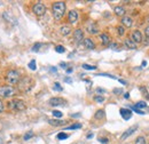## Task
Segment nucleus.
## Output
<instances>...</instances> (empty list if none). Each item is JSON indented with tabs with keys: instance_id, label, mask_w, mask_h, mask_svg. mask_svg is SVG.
<instances>
[{
	"instance_id": "nucleus-1",
	"label": "nucleus",
	"mask_w": 149,
	"mask_h": 144,
	"mask_svg": "<svg viewBox=\"0 0 149 144\" xmlns=\"http://www.w3.org/2000/svg\"><path fill=\"white\" fill-rule=\"evenodd\" d=\"M65 9H67V5L64 1H56L53 4L52 6V12H53V17L56 21H60L64 14H65Z\"/></svg>"
},
{
	"instance_id": "nucleus-2",
	"label": "nucleus",
	"mask_w": 149,
	"mask_h": 144,
	"mask_svg": "<svg viewBox=\"0 0 149 144\" xmlns=\"http://www.w3.org/2000/svg\"><path fill=\"white\" fill-rule=\"evenodd\" d=\"M33 85H35V80L29 78V77H24L23 79H21L17 84V87H19V90L20 92H23V93H27V92H30L32 88H33Z\"/></svg>"
},
{
	"instance_id": "nucleus-3",
	"label": "nucleus",
	"mask_w": 149,
	"mask_h": 144,
	"mask_svg": "<svg viewBox=\"0 0 149 144\" xmlns=\"http://www.w3.org/2000/svg\"><path fill=\"white\" fill-rule=\"evenodd\" d=\"M6 80L11 84V85H17L19 81L21 80V75L20 72L16 70H9L6 75Z\"/></svg>"
},
{
	"instance_id": "nucleus-4",
	"label": "nucleus",
	"mask_w": 149,
	"mask_h": 144,
	"mask_svg": "<svg viewBox=\"0 0 149 144\" xmlns=\"http://www.w3.org/2000/svg\"><path fill=\"white\" fill-rule=\"evenodd\" d=\"M9 108L12 110H15V111H24L27 109V105L25 103L22 101V100H17V98H14L11 103H9Z\"/></svg>"
},
{
	"instance_id": "nucleus-5",
	"label": "nucleus",
	"mask_w": 149,
	"mask_h": 144,
	"mask_svg": "<svg viewBox=\"0 0 149 144\" xmlns=\"http://www.w3.org/2000/svg\"><path fill=\"white\" fill-rule=\"evenodd\" d=\"M14 95H15V89L12 86H3L0 88V97L8 98V97H13Z\"/></svg>"
},
{
	"instance_id": "nucleus-6",
	"label": "nucleus",
	"mask_w": 149,
	"mask_h": 144,
	"mask_svg": "<svg viewBox=\"0 0 149 144\" xmlns=\"http://www.w3.org/2000/svg\"><path fill=\"white\" fill-rule=\"evenodd\" d=\"M32 11L33 13L37 15V16H43L45 13H46V6L43 4V3H36L32 7Z\"/></svg>"
},
{
	"instance_id": "nucleus-7",
	"label": "nucleus",
	"mask_w": 149,
	"mask_h": 144,
	"mask_svg": "<svg viewBox=\"0 0 149 144\" xmlns=\"http://www.w3.org/2000/svg\"><path fill=\"white\" fill-rule=\"evenodd\" d=\"M67 101L63 100L62 97H52L49 101H48V104L51 106H60V105H65Z\"/></svg>"
},
{
	"instance_id": "nucleus-8",
	"label": "nucleus",
	"mask_w": 149,
	"mask_h": 144,
	"mask_svg": "<svg viewBox=\"0 0 149 144\" xmlns=\"http://www.w3.org/2000/svg\"><path fill=\"white\" fill-rule=\"evenodd\" d=\"M136 129H138V125H134V126H131L130 128H127L123 134H122V136H120V139L122 141H124V139H126L127 137H130L132 134H134L135 131H136Z\"/></svg>"
},
{
	"instance_id": "nucleus-9",
	"label": "nucleus",
	"mask_w": 149,
	"mask_h": 144,
	"mask_svg": "<svg viewBox=\"0 0 149 144\" xmlns=\"http://www.w3.org/2000/svg\"><path fill=\"white\" fill-rule=\"evenodd\" d=\"M68 21H69L70 24H74L78 21V13H77V11L73 9V11H70L68 13Z\"/></svg>"
},
{
	"instance_id": "nucleus-10",
	"label": "nucleus",
	"mask_w": 149,
	"mask_h": 144,
	"mask_svg": "<svg viewBox=\"0 0 149 144\" xmlns=\"http://www.w3.org/2000/svg\"><path fill=\"white\" fill-rule=\"evenodd\" d=\"M86 29H87V32H90L91 34H96V33H99V26H98L96 23H94V22H90V23L86 25Z\"/></svg>"
},
{
	"instance_id": "nucleus-11",
	"label": "nucleus",
	"mask_w": 149,
	"mask_h": 144,
	"mask_svg": "<svg viewBox=\"0 0 149 144\" xmlns=\"http://www.w3.org/2000/svg\"><path fill=\"white\" fill-rule=\"evenodd\" d=\"M131 40H133L136 45H138L139 42H141V41H142V34H141V32L138 31V30L133 31L132 34H131Z\"/></svg>"
},
{
	"instance_id": "nucleus-12",
	"label": "nucleus",
	"mask_w": 149,
	"mask_h": 144,
	"mask_svg": "<svg viewBox=\"0 0 149 144\" xmlns=\"http://www.w3.org/2000/svg\"><path fill=\"white\" fill-rule=\"evenodd\" d=\"M73 39L77 42H82V40H84V32L80 29H77L73 31Z\"/></svg>"
},
{
	"instance_id": "nucleus-13",
	"label": "nucleus",
	"mask_w": 149,
	"mask_h": 144,
	"mask_svg": "<svg viewBox=\"0 0 149 144\" xmlns=\"http://www.w3.org/2000/svg\"><path fill=\"white\" fill-rule=\"evenodd\" d=\"M100 40H101V44L103 46H109L110 42H111V38L108 33H101L100 34Z\"/></svg>"
},
{
	"instance_id": "nucleus-14",
	"label": "nucleus",
	"mask_w": 149,
	"mask_h": 144,
	"mask_svg": "<svg viewBox=\"0 0 149 144\" xmlns=\"http://www.w3.org/2000/svg\"><path fill=\"white\" fill-rule=\"evenodd\" d=\"M120 22H122V25L124 28H131L133 25V20L130 16H123Z\"/></svg>"
},
{
	"instance_id": "nucleus-15",
	"label": "nucleus",
	"mask_w": 149,
	"mask_h": 144,
	"mask_svg": "<svg viewBox=\"0 0 149 144\" xmlns=\"http://www.w3.org/2000/svg\"><path fill=\"white\" fill-rule=\"evenodd\" d=\"M119 112H120V116H122V118L124 119V120H128V119H131V117H132V111L130 110V109H120L119 110Z\"/></svg>"
},
{
	"instance_id": "nucleus-16",
	"label": "nucleus",
	"mask_w": 149,
	"mask_h": 144,
	"mask_svg": "<svg viewBox=\"0 0 149 144\" xmlns=\"http://www.w3.org/2000/svg\"><path fill=\"white\" fill-rule=\"evenodd\" d=\"M48 124L51 126H54V127H60V126H64L67 124V121L64 120H60V119H49L48 120Z\"/></svg>"
},
{
	"instance_id": "nucleus-17",
	"label": "nucleus",
	"mask_w": 149,
	"mask_h": 144,
	"mask_svg": "<svg viewBox=\"0 0 149 144\" xmlns=\"http://www.w3.org/2000/svg\"><path fill=\"white\" fill-rule=\"evenodd\" d=\"M124 46L127 48V49H136L138 48V45L133 41V40H131V39H125L124 40Z\"/></svg>"
},
{
	"instance_id": "nucleus-18",
	"label": "nucleus",
	"mask_w": 149,
	"mask_h": 144,
	"mask_svg": "<svg viewBox=\"0 0 149 144\" xmlns=\"http://www.w3.org/2000/svg\"><path fill=\"white\" fill-rule=\"evenodd\" d=\"M83 41H84V46L87 49H94L95 48V44H94V41L91 38H85Z\"/></svg>"
},
{
	"instance_id": "nucleus-19",
	"label": "nucleus",
	"mask_w": 149,
	"mask_h": 144,
	"mask_svg": "<svg viewBox=\"0 0 149 144\" xmlns=\"http://www.w3.org/2000/svg\"><path fill=\"white\" fill-rule=\"evenodd\" d=\"M3 16H4V18H5L7 22H9V23H12V24H17L16 20L12 16V14H11L9 12H5V13L3 14Z\"/></svg>"
},
{
	"instance_id": "nucleus-20",
	"label": "nucleus",
	"mask_w": 149,
	"mask_h": 144,
	"mask_svg": "<svg viewBox=\"0 0 149 144\" xmlns=\"http://www.w3.org/2000/svg\"><path fill=\"white\" fill-rule=\"evenodd\" d=\"M71 31H72V30H71V28H70L69 25H63V26L60 28V33H61L62 36H64V37H65V36H69V34L71 33Z\"/></svg>"
},
{
	"instance_id": "nucleus-21",
	"label": "nucleus",
	"mask_w": 149,
	"mask_h": 144,
	"mask_svg": "<svg viewBox=\"0 0 149 144\" xmlns=\"http://www.w3.org/2000/svg\"><path fill=\"white\" fill-rule=\"evenodd\" d=\"M114 12H115V14L117 15V16H125V8L124 7H122V6H117V7H115L114 8Z\"/></svg>"
},
{
	"instance_id": "nucleus-22",
	"label": "nucleus",
	"mask_w": 149,
	"mask_h": 144,
	"mask_svg": "<svg viewBox=\"0 0 149 144\" xmlns=\"http://www.w3.org/2000/svg\"><path fill=\"white\" fill-rule=\"evenodd\" d=\"M94 118H95L96 120H102V119H104V118H106V112H104V110H102V109L98 110V111L95 112V114H94Z\"/></svg>"
},
{
	"instance_id": "nucleus-23",
	"label": "nucleus",
	"mask_w": 149,
	"mask_h": 144,
	"mask_svg": "<svg viewBox=\"0 0 149 144\" xmlns=\"http://www.w3.org/2000/svg\"><path fill=\"white\" fill-rule=\"evenodd\" d=\"M134 108H136V109H144V108H147V104H146V102H143V101H139V102H136L135 104H134Z\"/></svg>"
},
{
	"instance_id": "nucleus-24",
	"label": "nucleus",
	"mask_w": 149,
	"mask_h": 144,
	"mask_svg": "<svg viewBox=\"0 0 149 144\" xmlns=\"http://www.w3.org/2000/svg\"><path fill=\"white\" fill-rule=\"evenodd\" d=\"M134 144H147V142H146V137H144V136H139V137H136Z\"/></svg>"
},
{
	"instance_id": "nucleus-25",
	"label": "nucleus",
	"mask_w": 149,
	"mask_h": 144,
	"mask_svg": "<svg viewBox=\"0 0 149 144\" xmlns=\"http://www.w3.org/2000/svg\"><path fill=\"white\" fill-rule=\"evenodd\" d=\"M117 33H118V36H124L125 34V28L123 26V25H118L117 26Z\"/></svg>"
},
{
	"instance_id": "nucleus-26",
	"label": "nucleus",
	"mask_w": 149,
	"mask_h": 144,
	"mask_svg": "<svg viewBox=\"0 0 149 144\" xmlns=\"http://www.w3.org/2000/svg\"><path fill=\"white\" fill-rule=\"evenodd\" d=\"M33 136V131L32 130H29V131H27L25 134H24V136H23V139L24 141H29L31 137Z\"/></svg>"
},
{
	"instance_id": "nucleus-27",
	"label": "nucleus",
	"mask_w": 149,
	"mask_h": 144,
	"mask_svg": "<svg viewBox=\"0 0 149 144\" xmlns=\"http://www.w3.org/2000/svg\"><path fill=\"white\" fill-rule=\"evenodd\" d=\"M79 128H82V124H73V125H71V126H68L65 129H79Z\"/></svg>"
},
{
	"instance_id": "nucleus-28",
	"label": "nucleus",
	"mask_w": 149,
	"mask_h": 144,
	"mask_svg": "<svg viewBox=\"0 0 149 144\" xmlns=\"http://www.w3.org/2000/svg\"><path fill=\"white\" fill-rule=\"evenodd\" d=\"M29 69L30 70H32V71H35L36 69H37V63H36V61L35 59H32V61H30V63H29Z\"/></svg>"
},
{
	"instance_id": "nucleus-29",
	"label": "nucleus",
	"mask_w": 149,
	"mask_h": 144,
	"mask_svg": "<svg viewBox=\"0 0 149 144\" xmlns=\"http://www.w3.org/2000/svg\"><path fill=\"white\" fill-rule=\"evenodd\" d=\"M40 47H41V44H40V42H36V44L32 46L31 50H32V52H35V53H37V52L39 50V48H40Z\"/></svg>"
},
{
	"instance_id": "nucleus-30",
	"label": "nucleus",
	"mask_w": 149,
	"mask_h": 144,
	"mask_svg": "<svg viewBox=\"0 0 149 144\" xmlns=\"http://www.w3.org/2000/svg\"><path fill=\"white\" fill-rule=\"evenodd\" d=\"M55 52H56V53H60V54H63V53L65 52V48H64L63 46L59 45V46H56V47H55Z\"/></svg>"
},
{
	"instance_id": "nucleus-31",
	"label": "nucleus",
	"mask_w": 149,
	"mask_h": 144,
	"mask_svg": "<svg viewBox=\"0 0 149 144\" xmlns=\"http://www.w3.org/2000/svg\"><path fill=\"white\" fill-rule=\"evenodd\" d=\"M82 66H83V69H85V70H96V66H95V65H90V64H83Z\"/></svg>"
},
{
	"instance_id": "nucleus-32",
	"label": "nucleus",
	"mask_w": 149,
	"mask_h": 144,
	"mask_svg": "<svg viewBox=\"0 0 149 144\" xmlns=\"http://www.w3.org/2000/svg\"><path fill=\"white\" fill-rule=\"evenodd\" d=\"M53 89L56 90V92H62V90H63V88L61 87V85H60L59 83H54V87H53Z\"/></svg>"
},
{
	"instance_id": "nucleus-33",
	"label": "nucleus",
	"mask_w": 149,
	"mask_h": 144,
	"mask_svg": "<svg viewBox=\"0 0 149 144\" xmlns=\"http://www.w3.org/2000/svg\"><path fill=\"white\" fill-rule=\"evenodd\" d=\"M68 137H69V135L65 134V133H60V134H57V138H59V139H67Z\"/></svg>"
},
{
	"instance_id": "nucleus-34",
	"label": "nucleus",
	"mask_w": 149,
	"mask_h": 144,
	"mask_svg": "<svg viewBox=\"0 0 149 144\" xmlns=\"http://www.w3.org/2000/svg\"><path fill=\"white\" fill-rule=\"evenodd\" d=\"M52 113H53V116H54L55 118H61V117L63 116V113H62L61 111H57V110H54Z\"/></svg>"
},
{
	"instance_id": "nucleus-35",
	"label": "nucleus",
	"mask_w": 149,
	"mask_h": 144,
	"mask_svg": "<svg viewBox=\"0 0 149 144\" xmlns=\"http://www.w3.org/2000/svg\"><path fill=\"white\" fill-rule=\"evenodd\" d=\"M140 90H141V93L143 94V96H146V97L148 96V94H149V93H148V90H147V88H146V87L141 86V87H140Z\"/></svg>"
},
{
	"instance_id": "nucleus-36",
	"label": "nucleus",
	"mask_w": 149,
	"mask_h": 144,
	"mask_svg": "<svg viewBox=\"0 0 149 144\" xmlns=\"http://www.w3.org/2000/svg\"><path fill=\"white\" fill-rule=\"evenodd\" d=\"M94 100H95L96 102L101 103V102H103V101H104V97H103V96H99V95H96V96L94 97Z\"/></svg>"
},
{
	"instance_id": "nucleus-37",
	"label": "nucleus",
	"mask_w": 149,
	"mask_h": 144,
	"mask_svg": "<svg viewBox=\"0 0 149 144\" xmlns=\"http://www.w3.org/2000/svg\"><path fill=\"white\" fill-rule=\"evenodd\" d=\"M131 109L134 111V112H136V113H139V114H144V112L142 111V110H139V109H136V108H134V106H131Z\"/></svg>"
},
{
	"instance_id": "nucleus-38",
	"label": "nucleus",
	"mask_w": 149,
	"mask_h": 144,
	"mask_svg": "<svg viewBox=\"0 0 149 144\" xmlns=\"http://www.w3.org/2000/svg\"><path fill=\"white\" fill-rule=\"evenodd\" d=\"M99 141H100L102 144H107V143H108V138H104V137H100Z\"/></svg>"
},
{
	"instance_id": "nucleus-39",
	"label": "nucleus",
	"mask_w": 149,
	"mask_h": 144,
	"mask_svg": "<svg viewBox=\"0 0 149 144\" xmlns=\"http://www.w3.org/2000/svg\"><path fill=\"white\" fill-rule=\"evenodd\" d=\"M114 93H115V94H122V93H123V89H122V88H115V89H114Z\"/></svg>"
},
{
	"instance_id": "nucleus-40",
	"label": "nucleus",
	"mask_w": 149,
	"mask_h": 144,
	"mask_svg": "<svg viewBox=\"0 0 149 144\" xmlns=\"http://www.w3.org/2000/svg\"><path fill=\"white\" fill-rule=\"evenodd\" d=\"M4 111V104H3V101L0 100V113H1Z\"/></svg>"
},
{
	"instance_id": "nucleus-41",
	"label": "nucleus",
	"mask_w": 149,
	"mask_h": 144,
	"mask_svg": "<svg viewBox=\"0 0 149 144\" xmlns=\"http://www.w3.org/2000/svg\"><path fill=\"white\" fill-rule=\"evenodd\" d=\"M144 34H146V37H147V38H149V26H148V28H146Z\"/></svg>"
},
{
	"instance_id": "nucleus-42",
	"label": "nucleus",
	"mask_w": 149,
	"mask_h": 144,
	"mask_svg": "<svg viewBox=\"0 0 149 144\" xmlns=\"http://www.w3.org/2000/svg\"><path fill=\"white\" fill-rule=\"evenodd\" d=\"M96 92H98V93H106V90L102 89V88H96Z\"/></svg>"
},
{
	"instance_id": "nucleus-43",
	"label": "nucleus",
	"mask_w": 149,
	"mask_h": 144,
	"mask_svg": "<svg viewBox=\"0 0 149 144\" xmlns=\"http://www.w3.org/2000/svg\"><path fill=\"white\" fill-rule=\"evenodd\" d=\"M72 71H73V69H72V67H69V69H67V73H71Z\"/></svg>"
},
{
	"instance_id": "nucleus-44",
	"label": "nucleus",
	"mask_w": 149,
	"mask_h": 144,
	"mask_svg": "<svg viewBox=\"0 0 149 144\" xmlns=\"http://www.w3.org/2000/svg\"><path fill=\"white\" fill-rule=\"evenodd\" d=\"M64 81H65V83H69V84H71V83H72V80H71L70 78H65V79H64Z\"/></svg>"
},
{
	"instance_id": "nucleus-45",
	"label": "nucleus",
	"mask_w": 149,
	"mask_h": 144,
	"mask_svg": "<svg viewBox=\"0 0 149 144\" xmlns=\"http://www.w3.org/2000/svg\"><path fill=\"white\" fill-rule=\"evenodd\" d=\"M124 97H125L126 100H128V98H130V93H125V94H124Z\"/></svg>"
},
{
	"instance_id": "nucleus-46",
	"label": "nucleus",
	"mask_w": 149,
	"mask_h": 144,
	"mask_svg": "<svg viewBox=\"0 0 149 144\" xmlns=\"http://www.w3.org/2000/svg\"><path fill=\"white\" fill-rule=\"evenodd\" d=\"M71 117H72V118H79L80 114H79V113H77V114H71Z\"/></svg>"
},
{
	"instance_id": "nucleus-47",
	"label": "nucleus",
	"mask_w": 149,
	"mask_h": 144,
	"mask_svg": "<svg viewBox=\"0 0 149 144\" xmlns=\"http://www.w3.org/2000/svg\"><path fill=\"white\" fill-rule=\"evenodd\" d=\"M60 65H61V66H63V67H65V66H67V64H65L64 62H61V63H60Z\"/></svg>"
},
{
	"instance_id": "nucleus-48",
	"label": "nucleus",
	"mask_w": 149,
	"mask_h": 144,
	"mask_svg": "<svg viewBox=\"0 0 149 144\" xmlns=\"http://www.w3.org/2000/svg\"><path fill=\"white\" fill-rule=\"evenodd\" d=\"M119 83H120V84H123V85H125V84H126V81H124V80H122V79H119Z\"/></svg>"
},
{
	"instance_id": "nucleus-49",
	"label": "nucleus",
	"mask_w": 149,
	"mask_h": 144,
	"mask_svg": "<svg viewBox=\"0 0 149 144\" xmlns=\"http://www.w3.org/2000/svg\"><path fill=\"white\" fill-rule=\"evenodd\" d=\"M92 137H93V134H92V133H91V134H88V135H87V138H92Z\"/></svg>"
},
{
	"instance_id": "nucleus-50",
	"label": "nucleus",
	"mask_w": 149,
	"mask_h": 144,
	"mask_svg": "<svg viewBox=\"0 0 149 144\" xmlns=\"http://www.w3.org/2000/svg\"><path fill=\"white\" fill-rule=\"evenodd\" d=\"M146 65H147V62H146V61H143V62H142V66H146Z\"/></svg>"
},
{
	"instance_id": "nucleus-51",
	"label": "nucleus",
	"mask_w": 149,
	"mask_h": 144,
	"mask_svg": "<svg viewBox=\"0 0 149 144\" xmlns=\"http://www.w3.org/2000/svg\"><path fill=\"white\" fill-rule=\"evenodd\" d=\"M0 144H4V141H3V138L0 137Z\"/></svg>"
},
{
	"instance_id": "nucleus-52",
	"label": "nucleus",
	"mask_w": 149,
	"mask_h": 144,
	"mask_svg": "<svg viewBox=\"0 0 149 144\" xmlns=\"http://www.w3.org/2000/svg\"><path fill=\"white\" fill-rule=\"evenodd\" d=\"M147 98H148V100H149V94H148V96H147Z\"/></svg>"
}]
</instances>
